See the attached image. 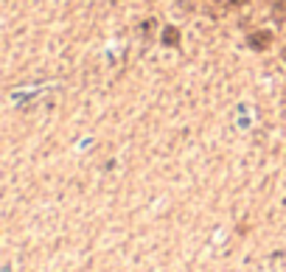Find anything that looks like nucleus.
I'll return each instance as SVG.
<instances>
[{"mask_svg":"<svg viewBox=\"0 0 286 272\" xmlns=\"http://www.w3.org/2000/svg\"><path fill=\"white\" fill-rule=\"evenodd\" d=\"M230 6H241V3H247V0H228Z\"/></svg>","mask_w":286,"mask_h":272,"instance_id":"nucleus-5","label":"nucleus"},{"mask_svg":"<svg viewBox=\"0 0 286 272\" xmlns=\"http://www.w3.org/2000/svg\"><path fill=\"white\" fill-rule=\"evenodd\" d=\"M281 56H283V62H286V48H283V54H281Z\"/></svg>","mask_w":286,"mask_h":272,"instance_id":"nucleus-6","label":"nucleus"},{"mask_svg":"<svg viewBox=\"0 0 286 272\" xmlns=\"http://www.w3.org/2000/svg\"><path fill=\"white\" fill-rule=\"evenodd\" d=\"M152 26H157V23H154V20H146V23H143V34H152Z\"/></svg>","mask_w":286,"mask_h":272,"instance_id":"nucleus-3","label":"nucleus"},{"mask_svg":"<svg viewBox=\"0 0 286 272\" xmlns=\"http://www.w3.org/2000/svg\"><path fill=\"white\" fill-rule=\"evenodd\" d=\"M275 9H286V0H275Z\"/></svg>","mask_w":286,"mask_h":272,"instance_id":"nucleus-4","label":"nucleus"},{"mask_svg":"<svg viewBox=\"0 0 286 272\" xmlns=\"http://www.w3.org/2000/svg\"><path fill=\"white\" fill-rule=\"evenodd\" d=\"M160 43H163L166 48H177V45H180V31H177V26H166L163 34H160Z\"/></svg>","mask_w":286,"mask_h":272,"instance_id":"nucleus-2","label":"nucleus"},{"mask_svg":"<svg viewBox=\"0 0 286 272\" xmlns=\"http://www.w3.org/2000/svg\"><path fill=\"white\" fill-rule=\"evenodd\" d=\"M247 45L253 51H267L272 45V31H267V28H261V31H253L247 37Z\"/></svg>","mask_w":286,"mask_h":272,"instance_id":"nucleus-1","label":"nucleus"}]
</instances>
